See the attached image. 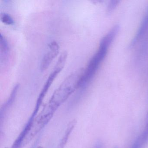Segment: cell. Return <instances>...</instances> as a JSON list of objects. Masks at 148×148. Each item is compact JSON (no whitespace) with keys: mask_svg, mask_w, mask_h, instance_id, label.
I'll list each match as a JSON object with an SVG mask.
<instances>
[{"mask_svg":"<svg viewBox=\"0 0 148 148\" xmlns=\"http://www.w3.org/2000/svg\"><path fill=\"white\" fill-rule=\"evenodd\" d=\"M119 29V26L116 25L101 39L97 51L90 60L86 68L84 70L79 88H85L94 77Z\"/></svg>","mask_w":148,"mask_h":148,"instance_id":"obj_1","label":"cell"},{"mask_svg":"<svg viewBox=\"0 0 148 148\" xmlns=\"http://www.w3.org/2000/svg\"><path fill=\"white\" fill-rule=\"evenodd\" d=\"M84 70L83 68H80L67 76L55 90L44 108L54 114L59 107L76 90L79 88Z\"/></svg>","mask_w":148,"mask_h":148,"instance_id":"obj_2","label":"cell"},{"mask_svg":"<svg viewBox=\"0 0 148 148\" xmlns=\"http://www.w3.org/2000/svg\"><path fill=\"white\" fill-rule=\"evenodd\" d=\"M59 48V44L56 41H52L48 45L46 52L40 61V68L41 72L45 71L50 66L58 54Z\"/></svg>","mask_w":148,"mask_h":148,"instance_id":"obj_3","label":"cell"},{"mask_svg":"<svg viewBox=\"0 0 148 148\" xmlns=\"http://www.w3.org/2000/svg\"><path fill=\"white\" fill-rule=\"evenodd\" d=\"M148 33V8L143 18L140 27L137 32L135 37L132 40L130 47L135 46L138 43L143 39L145 36Z\"/></svg>","mask_w":148,"mask_h":148,"instance_id":"obj_4","label":"cell"},{"mask_svg":"<svg viewBox=\"0 0 148 148\" xmlns=\"http://www.w3.org/2000/svg\"><path fill=\"white\" fill-rule=\"evenodd\" d=\"M19 86L20 85L19 84H17L14 86L8 99L1 106V109L0 110L1 125H2V123H3V120L5 119L7 112L9 110L10 107L12 105L14 100H15L16 96H17V92H18L19 88Z\"/></svg>","mask_w":148,"mask_h":148,"instance_id":"obj_5","label":"cell"},{"mask_svg":"<svg viewBox=\"0 0 148 148\" xmlns=\"http://www.w3.org/2000/svg\"><path fill=\"white\" fill-rule=\"evenodd\" d=\"M10 52L9 43L5 37L0 35V58L1 63H4L8 59Z\"/></svg>","mask_w":148,"mask_h":148,"instance_id":"obj_6","label":"cell"},{"mask_svg":"<svg viewBox=\"0 0 148 148\" xmlns=\"http://www.w3.org/2000/svg\"><path fill=\"white\" fill-rule=\"evenodd\" d=\"M148 140V113L144 129L141 134L137 138L131 148H142Z\"/></svg>","mask_w":148,"mask_h":148,"instance_id":"obj_7","label":"cell"},{"mask_svg":"<svg viewBox=\"0 0 148 148\" xmlns=\"http://www.w3.org/2000/svg\"><path fill=\"white\" fill-rule=\"evenodd\" d=\"M76 123H77L76 120L75 119H73L68 124L65 132L64 134L59 143L58 145L57 148H64L67 142H68L69 137L75 127Z\"/></svg>","mask_w":148,"mask_h":148,"instance_id":"obj_8","label":"cell"},{"mask_svg":"<svg viewBox=\"0 0 148 148\" xmlns=\"http://www.w3.org/2000/svg\"><path fill=\"white\" fill-rule=\"evenodd\" d=\"M0 20L2 23L7 25H14L15 24V22L12 17L7 13H1L0 15Z\"/></svg>","mask_w":148,"mask_h":148,"instance_id":"obj_9","label":"cell"},{"mask_svg":"<svg viewBox=\"0 0 148 148\" xmlns=\"http://www.w3.org/2000/svg\"><path fill=\"white\" fill-rule=\"evenodd\" d=\"M119 1H112L108 4L107 6V12L108 14L111 13L116 8L119 4Z\"/></svg>","mask_w":148,"mask_h":148,"instance_id":"obj_10","label":"cell"},{"mask_svg":"<svg viewBox=\"0 0 148 148\" xmlns=\"http://www.w3.org/2000/svg\"><path fill=\"white\" fill-rule=\"evenodd\" d=\"M94 148H103V144L101 142H99L95 145Z\"/></svg>","mask_w":148,"mask_h":148,"instance_id":"obj_11","label":"cell"},{"mask_svg":"<svg viewBox=\"0 0 148 148\" xmlns=\"http://www.w3.org/2000/svg\"><path fill=\"white\" fill-rule=\"evenodd\" d=\"M37 148H43L42 147H41V146H39V147H37Z\"/></svg>","mask_w":148,"mask_h":148,"instance_id":"obj_12","label":"cell"}]
</instances>
